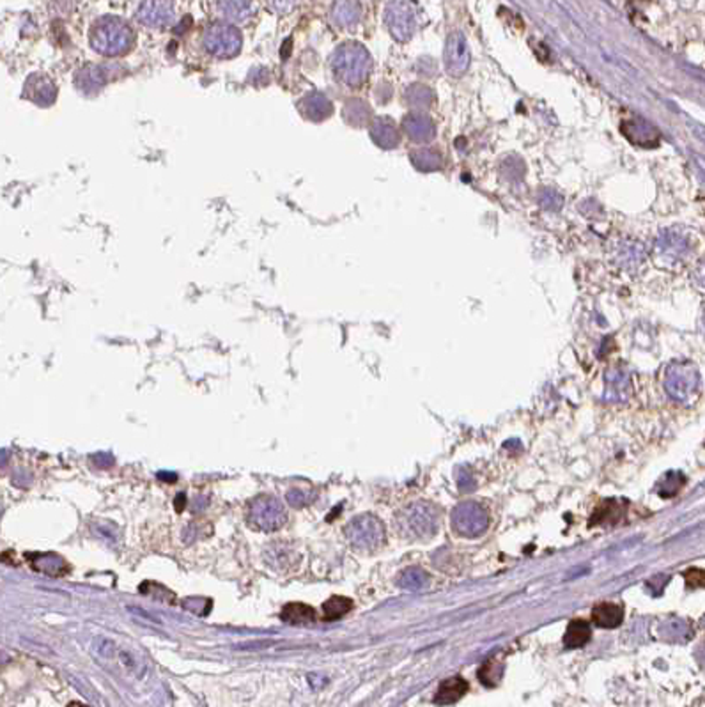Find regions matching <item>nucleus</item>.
<instances>
[{"instance_id": "nucleus-1", "label": "nucleus", "mask_w": 705, "mask_h": 707, "mask_svg": "<svg viewBox=\"0 0 705 707\" xmlns=\"http://www.w3.org/2000/svg\"><path fill=\"white\" fill-rule=\"evenodd\" d=\"M133 45V30L117 17H105L91 30V46L94 52L107 57H117L128 52Z\"/></svg>"}, {"instance_id": "nucleus-2", "label": "nucleus", "mask_w": 705, "mask_h": 707, "mask_svg": "<svg viewBox=\"0 0 705 707\" xmlns=\"http://www.w3.org/2000/svg\"><path fill=\"white\" fill-rule=\"evenodd\" d=\"M332 68L340 80L348 85H360L370 71V57L364 46L348 43L335 50Z\"/></svg>"}, {"instance_id": "nucleus-3", "label": "nucleus", "mask_w": 705, "mask_h": 707, "mask_svg": "<svg viewBox=\"0 0 705 707\" xmlns=\"http://www.w3.org/2000/svg\"><path fill=\"white\" fill-rule=\"evenodd\" d=\"M399 529L410 539L432 537L440 525V514L434 505L428 502H417L404 509L397 518Z\"/></svg>"}, {"instance_id": "nucleus-4", "label": "nucleus", "mask_w": 705, "mask_h": 707, "mask_svg": "<svg viewBox=\"0 0 705 707\" xmlns=\"http://www.w3.org/2000/svg\"><path fill=\"white\" fill-rule=\"evenodd\" d=\"M243 36L240 29L225 21L209 25L204 32V48L216 59H233L241 52Z\"/></svg>"}, {"instance_id": "nucleus-5", "label": "nucleus", "mask_w": 705, "mask_h": 707, "mask_svg": "<svg viewBox=\"0 0 705 707\" xmlns=\"http://www.w3.org/2000/svg\"><path fill=\"white\" fill-rule=\"evenodd\" d=\"M346 537L358 550L370 551L385 541V529L374 514H361L349 521L346 526Z\"/></svg>"}, {"instance_id": "nucleus-6", "label": "nucleus", "mask_w": 705, "mask_h": 707, "mask_svg": "<svg viewBox=\"0 0 705 707\" xmlns=\"http://www.w3.org/2000/svg\"><path fill=\"white\" fill-rule=\"evenodd\" d=\"M249 523L264 532H273L286 523V509L277 496L261 495L250 502Z\"/></svg>"}, {"instance_id": "nucleus-7", "label": "nucleus", "mask_w": 705, "mask_h": 707, "mask_svg": "<svg viewBox=\"0 0 705 707\" xmlns=\"http://www.w3.org/2000/svg\"><path fill=\"white\" fill-rule=\"evenodd\" d=\"M666 392L679 402H691L698 396L700 380L697 369L688 364H677L670 367L664 380Z\"/></svg>"}, {"instance_id": "nucleus-8", "label": "nucleus", "mask_w": 705, "mask_h": 707, "mask_svg": "<svg viewBox=\"0 0 705 707\" xmlns=\"http://www.w3.org/2000/svg\"><path fill=\"white\" fill-rule=\"evenodd\" d=\"M452 526L465 537H478L487 529L485 509L477 502H463L454 509Z\"/></svg>"}, {"instance_id": "nucleus-9", "label": "nucleus", "mask_w": 705, "mask_h": 707, "mask_svg": "<svg viewBox=\"0 0 705 707\" xmlns=\"http://www.w3.org/2000/svg\"><path fill=\"white\" fill-rule=\"evenodd\" d=\"M138 21L151 27V29H162L174 21V6L172 0H142L140 8L137 11Z\"/></svg>"}, {"instance_id": "nucleus-10", "label": "nucleus", "mask_w": 705, "mask_h": 707, "mask_svg": "<svg viewBox=\"0 0 705 707\" xmlns=\"http://www.w3.org/2000/svg\"><path fill=\"white\" fill-rule=\"evenodd\" d=\"M386 25L390 32L394 34V37L401 39V41H406L408 37L413 32V12H411L410 6L404 4V2H392L386 9Z\"/></svg>"}, {"instance_id": "nucleus-11", "label": "nucleus", "mask_w": 705, "mask_h": 707, "mask_svg": "<svg viewBox=\"0 0 705 707\" xmlns=\"http://www.w3.org/2000/svg\"><path fill=\"white\" fill-rule=\"evenodd\" d=\"M25 98L32 99L34 103L41 105V107H48L57 98V87L48 76L36 73L27 80Z\"/></svg>"}, {"instance_id": "nucleus-12", "label": "nucleus", "mask_w": 705, "mask_h": 707, "mask_svg": "<svg viewBox=\"0 0 705 707\" xmlns=\"http://www.w3.org/2000/svg\"><path fill=\"white\" fill-rule=\"evenodd\" d=\"M468 46H466L465 37L461 36L459 32L450 34L447 43V62H448V71L452 74H459L466 70V64H468Z\"/></svg>"}, {"instance_id": "nucleus-13", "label": "nucleus", "mask_w": 705, "mask_h": 707, "mask_svg": "<svg viewBox=\"0 0 705 707\" xmlns=\"http://www.w3.org/2000/svg\"><path fill=\"white\" fill-rule=\"evenodd\" d=\"M27 558H29L30 567L34 571H39V573H45V575L63 576L70 569L66 560L57 553H29Z\"/></svg>"}, {"instance_id": "nucleus-14", "label": "nucleus", "mask_w": 705, "mask_h": 707, "mask_svg": "<svg viewBox=\"0 0 705 707\" xmlns=\"http://www.w3.org/2000/svg\"><path fill=\"white\" fill-rule=\"evenodd\" d=\"M302 110L303 116L311 121H323L326 119L330 114H332L333 107L330 103V99L324 94H319V92H311L303 98L302 101Z\"/></svg>"}, {"instance_id": "nucleus-15", "label": "nucleus", "mask_w": 705, "mask_h": 707, "mask_svg": "<svg viewBox=\"0 0 705 707\" xmlns=\"http://www.w3.org/2000/svg\"><path fill=\"white\" fill-rule=\"evenodd\" d=\"M218 11L233 21H245L255 12L253 0H218Z\"/></svg>"}, {"instance_id": "nucleus-16", "label": "nucleus", "mask_w": 705, "mask_h": 707, "mask_svg": "<svg viewBox=\"0 0 705 707\" xmlns=\"http://www.w3.org/2000/svg\"><path fill=\"white\" fill-rule=\"evenodd\" d=\"M105 83H107V74L101 66H87L76 73V85L80 91L87 94L101 91Z\"/></svg>"}, {"instance_id": "nucleus-17", "label": "nucleus", "mask_w": 705, "mask_h": 707, "mask_svg": "<svg viewBox=\"0 0 705 707\" xmlns=\"http://www.w3.org/2000/svg\"><path fill=\"white\" fill-rule=\"evenodd\" d=\"M622 514H624V502L606 500V502H602L601 507H599L598 511L593 513V516L590 518V526L615 525V523H618V521H620Z\"/></svg>"}, {"instance_id": "nucleus-18", "label": "nucleus", "mask_w": 705, "mask_h": 707, "mask_svg": "<svg viewBox=\"0 0 705 707\" xmlns=\"http://www.w3.org/2000/svg\"><path fill=\"white\" fill-rule=\"evenodd\" d=\"M593 622L601 628H617V626L622 624L624 620V612L622 608L617 606L613 603H601L593 608L592 612Z\"/></svg>"}, {"instance_id": "nucleus-19", "label": "nucleus", "mask_w": 705, "mask_h": 707, "mask_svg": "<svg viewBox=\"0 0 705 707\" xmlns=\"http://www.w3.org/2000/svg\"><path fill=\"white\" fill-rule=\"evenodd\" d=\"M468 691V682L463 677H450L441 682L440 690L436 693V704H454L463 699Z\"/></svg>"}, {"instance_id": "nucleus-20", "label": "nucleus", "mask_w": 705, "mask_h": 707, "mask_svg": "<svg viewBox=\"0 0 705 707\" xmlns=\"http://www.w3.org/2000/svg\"><path fill=\"white\" fill-rule=\"evenodd\" d=\"M592 637V629H590L589 622L581 619H574L573 622H569L567 631H565L564 644L569 649H580Z\"/></svg>"}, {"instance_id": "nucleus-21", "label": "nucleus", "mask_w": 705, "mask_h": 707, "mask_svg": "<svg viewBox=\"0 0 705 707\" xmlns=\"http://www.w3.org/2000/svg\"><path fill=\"white\" fill-rule=\"evenodd\" d=\"M315 613L314 608L308 606V604L303 603H289L284 606L282 610V620L287 622V624H295V626H305L314 622Z\"/></svg>"}, {"instance_id": "nucleus-22", "label": "nucleus", "mask_w": 705, "mask_h": 707, "mask_svg": "<svg viewBox=\"0 0 705 707\" xmlns=\"http://www.w3.org/2000/svg\"><path fill=\"white\" fill-rule=\"evenodd\" d=\"M332 14L337 25L349 27V25L357 23L358 17H360V9H358L357 2H352V0H339Z\"/></svg>"}, {"instance_id": "nucleus-23", "label": "nucleus", "mask_w": 705, "mask_h": 707, "mask_svg": "<svg viewBox=\"0 0 705 707\" xmlns=\"http://www.w3.org/2000/svg\"><path fill=\"white\" fill-rule=\"evenodd\" d=\"M684 475L680 471H670V473H664L661 477V480L655 486V493L661 496V498H672L677 493L680 491V488L684 486Z\"/></svg>"}, {"instance_id": "nucleus-24", "label": "nucleus", "mask_w": 705, "mask_h": 707, "mask_svg": "<svg viewBox=\"0 0 705 707\" xmlns=\"http://www.w3.org/2000/svg\"><path fill=\"white\" fill-rule=\"evenodd\" d=\"M428 575L419 567H410L399 576V587L404 588V591H422L423 587H428Z\"/></svg>"}, {"instance_id": "nucleus-25", "label": "nucleus", "mask_w": 705, "mask_h": 707, "mask_svg": "<svg viewBox=\"0 0 705 707\" xmlns=\"http://www.w3.org/2000/svg\"><path fill=\"white\" fill-rule=\"evenodd\" d=\"M352 608V601L349 597L342 595H333L326 603H323V617L324 620H337L349 612Z\"/></svg>"}, {"instance_id": "nucleus-26", "label": "nucleus", "mask_w": 705, "mask_h": 707, "mask_svg": "<svg viewBox=\"0 0 705 707\" xmlns=\"http://www.w3.org/2000/svg\"><path fill=\"white\" fill-rule=\"evenodd\" d=\"M660 635L664 640H684V638L691 637V629H689L688 622H684V620L672 619L661 624Z\"/></svg>"}, {"instance_id": "nucleus-27", "label": "nucleus", "mask_w": 705, "mask_h": 707, "mask_svg": "<svg viewBox=\"0 0 705 707\" xmlns=\"http://www.w3.org/2000/svg\"><path fill=\"white\" fill-rule=\"evenodd\" d=\"M502 663L498 662V659H490V662L484 663V665L481 666V670H478V679L482 681V684L494 686V684L502 679Z\"/></svg>"}, {"instance_id": "nucleus-28", "label": "nucleus", "mask_w": 705, "mask_h": 707, "mask_svg": "<svg viewBox=\"0 0 705 707\" xmlns=\"http://www.w3.org/2000/svg\"><path fill=\"white\" fill-rule=\"evenodd\" d=\"M372 136L374 141L378 142L379 145H383V147H392L397 142V133L388 124H383L381 121H378L376 126L372 128Z\"/></svg>"}, {"instance_id": "nucleus-29", "label": "nucleus", "mask_w": 705, "mask_h": 707, "mask_svg": "<svg viewBox=\"0 0 705 707\" xmlns=\"http://www.w3.org/2000/svg\"><path fill=\"white\" fill-rule=\"evenodd\" d=\"M684 580L688 583V587H705V571L698 569V567H691L684 573Z\"/></svg>"}, {"instance_id": "nucleus-30", "label": "nucleus", "mask_w": 705, "mask_h": 707, "mask_svg": "<svg viewBox=\"0 0 705 707\" xmlns=\"http://www.w3.org/2000/svg\"><path fill=\"white\" fill-rule=\"evenodd\" d=\"M457 477V484H459V489L461 491H470V489L475 488V480L472 479V475H470V471L463 470V468H459L456 473Z\"/></svg>"}, {"instance_id": "nucleus-31", "label": "nucleus", "mask_w": 705, "mask_h": 707, "mask_svg": "<svg viewBox=\"0 0 705 707\" xmlns=\"http://www.w3.org/2000/svg\"><path fill=\"white\" fill-rule=\"evenodd\" d=\"M268 4L278 14H286V12L293 11L296 0H268Z\"/></svg>"}, {"instance_id": "nucleus-32", "label": "nucleus", "mask_w": 705, "mask_h": 707, "mask_svg": "<svg viewBox=\"0 0 705 707\" xmlns=\"http://www.w3.org/2000/svg\"><path fill=\"white\" fill-rule=\"evenodd\" d=\"M96 647V653L100 654V656H105V657H110L114 654V644L110 640H105V638H100V640L96 642L94 644Z\"/></svg>"}, {"instance_id": "nucleus-33", "label": "nucleus", "mask_w": 705, "mask_h": 707, "mask_svg": "<svg viewBox=\"0 0 705 707\" xmlns=\"http://www.w3.org/2000/svg\"><path fill=\"white\" fill-rule=\"evenodd\" d=\"M287 500H289V504L293 505V507H303V505L308 504L307 495H303L298 489H293V491L287 493Z\"/></svg>"}, {"instance_id": "nucleus-34", "label": "nucleus", "mask_w": 705, "mask_h": 707, "mask_svg": "<svg viewBox=\"0 0 705 707\" xmlns=\"http://www.w3.org/2000/svg\"><path fill=\"white\" fill-rule=\"evenodd\" d=\"M702 626H704V629H705V617H704V619H702Z\"/></svg>"}]
</instances>
